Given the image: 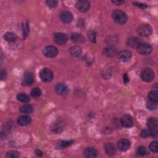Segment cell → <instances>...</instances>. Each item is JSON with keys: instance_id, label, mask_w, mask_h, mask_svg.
<instances>
[{"instance_id": "6da1fadb", "label": "cell", "mask_w": 158, "mask_h": 158, "mask_svg": "<svg viewBox=\"0 0 158 158\" xmlns=\"http://www.w3.org/2000/svg\"><path fill=\"white\" fill-rule=\"evenodd\" d=\"M112 17L114 21L119 25H123L127 20V15L124 11L116 10L113 11Z\"/></svg>"}, {"instance_id": "7a4b0ae2", "label": "cell", "mask_w": 158, "mask_h": 158, "mask_svg": "<svg viewBox=\"0 0 158 158\" xmlns=\"http://www.w3.org/2000/svg\"><path fill=\"white\" fill-rule=\"evenodd\" d=\"M40 78L43 82H50L53 79L54 74L52 70L48 68H43L39 72Z\"/></svg>"}, {"instance_id": "3957f363", "label": "cell", "mask_w": 158, "mask_h": 158, "mask_svg": "<svg viewBox=\"0 0 158 158\" xmlns=\"http://www.w3.org/2000/svg\"><path fill=\"white\" fill-rule=\"evenodd\" d=\"M153 32L152 27L148 23H142L140 25L137 29L138 34L143 37H149Z\"/></svg>"}, {"instance_id": "277c9868", "label": "cell", "mask_w": 158, "mask_h": 158, "mask_svg": "<svg viewBox=\"0 0 158 158\" xmlns=\"http://www.w3.org/2000/svg\"><path fill=\"white\" fill-rule=\"evenodd\" d=\"M137 50L140 54L146 56V55L149 54L152 52L153 48L152 46L148 43L141 42L137 46Z\"/></svg>"}, {"instance_id": "5b68a950", "label": "cell", "mask_w": 158, "mask_h": 158, "mask_svg": "<svg viewBox=\"0 0 158 158\" xmlns=\"http://www.w3.org/2000/svg\"><path fill=\"white\" fill-rule=\"evenodd\" d=\"M140 77L142 80L146 82H151L154 77V73L153 70L149 68H145L141 70L140 73Z\"/></svg>"}, {"instance_id": "8992f818", "label": "cell", "mask_w": 158, "mask_h": 158, "mask_svg": "<svg viewBox=\"0 0 158 158\" xmlns=\"http://www.w3.org/2000/svg\"><path fill=\"white\" fill-rule=\"evenodd\" d=\"M58 54V50L56 46L49 45L46 46L43 50V54L47 58H53L56 57Z\"/></svg>"}, {"instance_id": "52a82bcc", "label": "cell", "mask_w": 158, "mask_h": 158, "mask_svg": "<svg viewBox=\"0 0 158 158\" xmlns=\"http://www.w3.org/2000/svg\"><path fill=\"white\" fill-rule=\"evenodd\" d=\"M77 9L81 12H87L90 8V3L86 0H80L75 4Z\"/></svg>"}, {"instance_id": "ba28073f", "label": "cell", "mask_w": 158, "mask_h": 158, "mask_svg": "<svg viewBox=\"0 0 158 158\" xmlns=\"http://www.w3.org/2000/svg\"><path fill=\"white\" fill-rule=\"evenodd\" d=\"M121 124L122 127L125 128H131L133 126V120L131 116L125 114L123 116L121 119Z\"/></svg>"}, {"instance_id": "9c48e42d", "label": "cell", "mask_w": 158, "mask_h": 158, "mask_svg": "<svg viewBox=\"0 0 158 158\" xmlns=\"http://www.w3.org/2000/svg\"><path fill=\"white\" fill-rule=\"evenodd\" d=\"M130 142L125 138H121L117 141V148L121 151H126L130 148Z\"/></svg>"}, {"instance_id": "30bf717a", "label": "cell", "mask_w": 158, "mask_h": 158, "mask_svg": "<svg viewBox=\"0 0 158 158\" xmlns=\"http://www.w3.org/2000/svg\"><path fill=\"white\" fill-rule=\"evenodd\" d=\"M54 41L59 45H64L67 42V36L63 33H56L53 36Z\"/></svg>"}, {"instance_id": "8fae6325", "label": "cell", "mask_w": 158, "mask_h": 158, "mask_svg": "<svg viewBox=\"0 0 158 158\" xmlns=\"http://www.w3.org/2000/svg\"><path fill=\"white\" fill-rule=\"evenodd\" d=\"M34 82V75L32 73L27 72L23 74L22 81V83L23 85L29 86L32 84Z\"/></svg>"}, {"instance_id": "7c38bea8", "label": "cell", "mask_w": 158, "mask_h": 158, "mask_svg": "<svg viewBox=\"0 0 158 158\" xmlns=\"http://www.w3.org/2000/svg\"><path fill=\"white\" fill-rule=\"evenodd\" d=\"M59 17L62 22L65 23H69L73 20L72 14L67 11H62L59 14Z\"/></svg>"}, {"instance_id": "4fadbf2b", "label": "cell", "mask_w": 158, "mask_h": 158, "mask_svg": "<svg viewBox=\"0 0 158 158\" xmlns=\"http://www.w3.org/2000/svg\"><path fill=\"white\" fill-rule=\"evenodd\" d=\"M132 56V54L129 50H123L118 53V59L124 62L129 61Z\"/></svg>"}, {"instance_id": "5bb4252c", "label": "cell", "mask_w": 158, "mask_h": 158, "mask_svg": "<svg viewBox=\"0 0 158 158\" xmlns=\"http://www.w3.org/2000/svg\"><path fill=\"white\" fill-rule=\"evenodd\" d=\"M64 129V125L61 121L53 123L51 126V130L53 133L60 134Z\"/></svg>"}, {"instance_id": "9a60e30c", "label": "cell", "mask_w": 158, "mask_h": 158, "mask_svg": "<svg viewBox=\"0 0 158 158\" xmlns=\"http://www.w3.org/2000/svg\"><path fill=\"white\" fill-rule=\"evenodd\" d=\"M55 91H56V93L59 94V95H66V94L68 93L69 89L66 84L60 83L56 86Z\"/></svg>"}, {"instance_id": "2e32d148", "label": "cell", "mask_w": 158, "mask_h": 158, "mask_svg": "<svg viewBox=\"0 0 158 158\" xmlns=\"http://www.w3.org/2000/svg\"><path fill=\"white\" fill-rule=\"evenodd\" d=\"M102 53L107 57H113L117 54V50L114 46H109L103 49Z\"/></svg>"}, {"instance_id": "e0dca14e", "label": "cell", "mask_w": 158, "mask_h": 158, "mask_svg": "<svg viewBox=\"0 0 158 158\" xmlns=\"http://www.w3.org/2000/svg\"><path fill=\"white\" fill-rule=\"evenodd\" d=\"M69 53H70V54L72 57L78 58L82 55V50L81 48V47L77 45H75V46H72L69 49Z\"/></svg>"}, {"instance_id": "ac0fdd59", "label": "cell", "mask_w": 158, "mask_h": 158, "mask_svg": "<svg viewBox=\"0 0 158 158\" xmlns=\"http://www.w3.org/2000/svg\"><path fill=\"white\" fill-rule=\"evenodd\" d=\"M83 154L87 158H95L97 156V151L94 148L89 147L85 149Z\"/></svg>"}, {"instance_id": "d6986e66", "label": "cell", "mask_w": 158, "mask_h": 158, "mask_svg": "<svg viewBox=\"0 0 158 158\" xmlns=\"http://www.w3.org/2000/svg\"><path fill=\"white\" fill-rule=\"evenodd\" d=\"M31 119L30 117L28 116H20L18 119V123L21 126H27L30 124Z\"/></svg>"}, {"instance_id": "ffe728a7", "label": "cell", "mask_w": 158, "mask_h": 158, "mask_svg": "<svg viewBox=\"0 0 158 158\" xmlns=\"http://www.w3.org/2000/svg\"><path fill=\"white\" fill-rule=\"evenodd\" d=\"M105 149L106 153L109 156L114 155L116 153V149L115 145L112 143H108L105 145Z\"/></svg>"}, {"instance_id": "44dd1931", "label": "cell", "mask_w": 158, "mask_h": 158, "mask_svg": "<svg viewBox=\"0 0 158 158\" xmlns=\"http://www.w3.org/2000/svg\"><path fill=\"white\" fill-rule=\"evenodd\" d=\"M141 43V40L138 37H131L129 38L127 41L128 46L132 48H137V46Z\"/></svg>"}, {"instance_id": "7402d4cb", "label": "cell", "mask_w": 158, "mask_h": 158, "mask_svg": "<svg viewBox=\"0 0 158 158\" xmlns=\"http://www.w3.org/2000/svg\"><path fill=\"white\" fill-rule=\"evenodd\" d=\"M34 108L30 105H24L19 108V111L22 114H29L33 112Z\"/></svg>"}, {"instance_id": "603a6c76", "label": "cell", "mask_w": 158, "mask_h": 158, "mask_svg": "<svg viewBox=\"0 0 158 158\" xmlns=\"http://www.w3.org/2000/svg\"><path fill=\"white\" fill-rule=\"evenodd\" d=\"M147 127L149 129H156L157 126V121L154 117H149L147 120Z\"/></svg>"}, {"instance_id": "cb8c5ba5", "label": "cell", "mask_w": 158, "mask_h": 158, "mask_svg": "<svg viewBox=\"0 0 158 158\" xmlns=\"http://www.w3.org/2000/svg\"><path fill=\"white\" fill-rule=\"evenodd\" d=\"M70 39L72 41L75 43H81L84 40L83 36L78 33H73L71 34Z\"/></svg>"}, {"instance_id": "d4e9b609", "label": "cell", "mask_w": 158, "mask_h": 158, "mask_svg": "<svg viewBox=\"0 0 158 158\" xmlns=\"http://www.w3.org/2000/svg\"><path fill=\"white\" fill-rule=\"evenodd\" d=\"M17 38L18 37L16 35L12 32H10V31H9V32H6L4 35V38L5 40L9 42H15L17 40Z\"/></svg>"}, {"instance_id": "484cf974", "label": "cell", "mask_w": 158, "mask_h": 158, "mask_svg": "<svg viewBox=\"0 0 158 158\" xmlns=\"http://www.w3.org/2000/svg\"><path fill=\"white\" fill-rule=\"evenodd\" d=\"M149 101H151L154 102H158V92L156 90H151L148 93V95Z\"/></svg>"}, {"instance_id": "4316f807", "label": "cell", "mask_w": 158, "mask_h": 158, "mask_svg": "<svg viewBox=\"0 0 158 158\" xmlns=\"http://www.w3.org/2000/svg\"><path fill=\"white\" fill-rule=\"evenodd\" d=\"M17 99L18 101L22 102H24V103H27V102L30 101V98L27 94L25 93H22L18 94Z\"/></svg>"}, {"instance_id": "83f0119b", "label": "cell", "mask_w": 158, "mask_h": 158, "mask_svg": "<svg viewBox=\"0 0 158 158\" xmlns=\"http://www.w3.org/2000/svg\"><path fill=\"white\" fill-rule=\"evenodd\" d=\"M22 29H23L22 30H23V38L26 39L29 34V30H30L29 23L27 21L23 23Z\"/></svg>"}, {"instance_id": "f1b7e54d", "label": "cell", "mask_w": 158, "mask_h": 158, "mask_svg": "<svg viewBox=\"0 0 158 158\" xmlns=\"http://www.w3.org/2000/svg\"><path fill=\"white\" fill-rule=\"evenodd\" d=\"M74 143V141L73 140H67V141H61L60 143H58V148L59 149H62V148H66L69 146H70L71 145H72V143Z\"/></svg>"}, {"instance_id": "f546056e", "label": "cell", "mask_w": 158, "mask_h": 158, "mask_svg": "<svg viewBox=\"0 0 158 158\" xmlns=\"http://www.w3.org/2000/svg\"><path fill=\"white\" fill-rule=\"evenodd\" d=\"M88 37L92 43H94L97 42V33L94 31L92 30H89L88 31Z\"/></svg>"}, {"instance_id": "4dcf8cb0", "label": "cell", "mask_w": 158, "mask_h": 158, "mask_svg": "<svg viewBox=\"0 0 158 158\" xmlns=\"http://www.w3.org/2000/svg\"><path fill=\"white\" fill-rule=\"evenodd\" d=\"M149 149L153 153H157L158 151V142L157 141L151 142L149 145Z\"/></svg>"}, {"instance_id": "1f68e13d", "label": "cell", "mask_w": 158, "mask_h": 158, "mask_svg": "<svg viewBox=\"0 0 158 158\" xmlns=\"http://www.w3.org/2000/svg\"><path fill=\"white\" fill-rule=\"evenodd\" d=\"M6 156L7 158H18L19 157V153L15 150H10L7 152Z\"/></svg>"}, {"instance_id": "d6a6232c", "label": "cell", "mask_w": 158, "mask_h": 158, "mask_svg": "<svg viewBox=\"0 0 158 158\" xmlns=\"http://www.w3.org/2000/svg\"><path fill=\"white\" fill-rule=\"evenodd\" d=\"M146 108L150 110H156L157 108V102L149 101L146 102Z\"/></svg>"}, {"instance_id": "836d02e7", "label": "cell", "mask_w": 158, "mask_h": 158, "mask_svg": "<svg viewBox=\"0 0 158 158\" xmlns=\"http://www.w3.org/2000/svg\"><path fill=\"white\" fill-rule=\"evenodd\" d=\"M42 91L39 88H34L31 91V95L34 98H38L41 96Z\"/></svg>"}, {"instance_id": "e575fe53", "label": "cell", "mask_w": 158, "mask_h": 158, "mask_svg": "<svg viewBox=\"0 0 158 158\" xmlns=\"http://www.w3.org/2000/svg\"><path fill=\"white\" fill-rule=\"evenodd\" d=\"M137 153L139 156H145V155L147 154V153H148L147 151V149L146 148L145 146H140L138 148V149L137 150Z\"/></svg>"}, {"instance_id": "d590c367", "label": "cell", "mask_w": 158, "mask_h": 158, "mask_svg": "<svg viewBox=\"0 0 158 158\" xmlns=\"http://www.w3.org/2000/svg\"><path fill=\"white\" fill-rule=\"evenodd\" d=\"M46 3L51 8H54V7H57L58 1H56V0H48V1H46Z\"/></svg>"}, {"instance_id": "8d00e7d4", "label": "cell", "mask_w": 158, "mask_h": 158, "mask_svg": "<svg viewBox=\"0 0 158 158\" xmlns=\"http://www.w3.org/2000/svg\"><path fill=\"white\" fill-rule=\"evenodd\" d=\"M141 137L143 138H146L150 137V130H143L141 132Z\"/></svg>"}, {"instance_id": "74e56055", "label": "cell", "mask_w": 158, "mask_h": 158, "mask_svg": "<svg viewBox=\"0 0 158 158\" xmlns=\"http://www.w3.org/2000/svg\"><path fill=\"white\" fill-rule=\"evenodd\" d=\"M132 4L135 6H137V7H140V8L141 9H146L148 7L147 5L146 4H143V3H137V2H133Z\"/></svg>"}, {"instance_id": "f35d334b", "label": "cell", "mask_w": 158, "mask_h": 158, "mask_svg": "<svg viewBox=\"0 0 158 158\" xmlns=\"http://www.w3.org/2000/svg\"><path fill=\"white\" fill-rule=\"evenodd\" d=\"M150 137H152L154 138H156L157 137V130L155 129H150Z\"/></svg>"}, {"instance_id": "ab89813d", "label": "cell", "mask_w": 158, "mask_h": 158, "mask_svg": "<svg viewBox=\"0 0 158 158\" xmlns=\"http://www.w3.org/2000/svg\"><path fill=\"white\" fill-rule=\"evenodd\" d=\"M112 3L117 6H120L123 4L125 3L124 0H115V1H112Z\"/></svg>"}, {"instance_id": "60d3db41", "label": "cell", "mask_w": 158, "mask_h": 158, "mask_svg": "<svg viewBox=\"0 0 158 158\" xmlns=\"http://www.w3.org/2000/svg\"><path fill=\"white\" fill-rule=\"evenodd\" d=\"M123 82L125 84H127L128 82H129V77L127 75V74H124L123 75Z\"/></svg>"}, {"instance_id": "b9f144b4", "label": "cell", "mask_w": 158, "mask_h": 158, "mask_svg": "<svg viewBox=\"0 0 158 158\" xmlns=\"http://www.w3.org/2000/svg\"><path fill=\"white\" fill-rule=\"evenodd\" d=\"M6 75H7V73H6V71L3 70L1 71V80H4V79L6 78Z\"/></svg>"}, {"instance_id": "7bdbcfd3", "label": "cell", "mask_w": 158, "mask_h": 158, "mask_svg": "<svg viewBox=\"0 0 158 158\" xmlns=\"http://www.w3.org/2000/svg\"><path fill=\"white\" fill-rule=\"evenodd\" d=\"M35 153L38 156H40V157L42 156V155H43V152L40 149H37L35 151Z\"/></svg>"}]
</instances>
